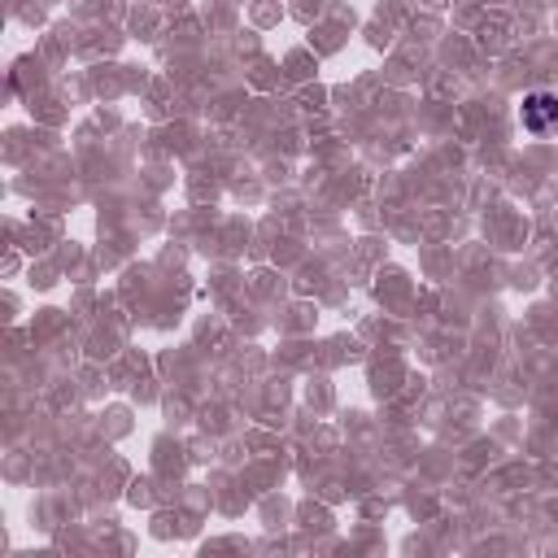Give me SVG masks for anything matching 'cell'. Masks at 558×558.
Here are the masks:
<instances>
[{"mask_svg":"<svg viewBox=\"0 0 558 558\" xmlns=\"http://www.w3.org/2000/svg\"><path fill=\"white\" fill-rule=\"evenodd\" d=\"M519 122L527 135H545L558 126V96L554 92H527L519 105Z\"/></svg>","mask_w":558,"mask_h":558,"instance_id":"cell-1","label":"cell"}]
</instances>
